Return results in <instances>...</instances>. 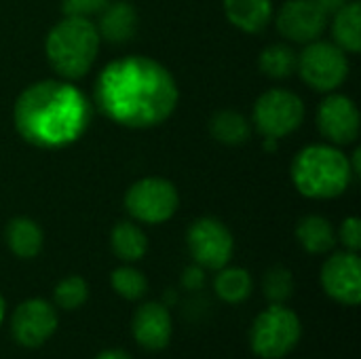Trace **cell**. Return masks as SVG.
Wrapping results in <instances>:
<instances>
[{
    "mask_svg": "<svg viewBox=\"0 0 361 359\" xmlns=\"http://www.w3.org/2000/svg\"><path fill=\"white\" fill-rule=\"evenodd\" d=\"M294 275L286 267H271L262 279V292L271 305H286L294 294Z\"/></svg>",
    "mask_w": 361,
    "mask_h": 359,
    "instance_id": "cell-25",
    "label": "cell"
},
{
    "mask_svg": "<svg viewBox=\"0 0 361 359\" xmlns=\"http://www.w3.org/2000/svg\"><path fill=\"white\" fill-rule=\"evenodd\" d=\"M296 63H298L296 51L283 42L269 44L258 57L260 72L269 78H275V80H283V78L292 76L296 72Z\"/></svg>",
    "mask_w": 361,
    "mask_h": 359,
    "instance_id": "cell-23",
    "label": "cell"
},
{
    "mask_svg": "<svg viewBox=\"0 0 361 359\" xmlns=\"http://www.w3.org/2000/svg\"><path fill=\"white\" fill-rule=\"evenodd\" d=\"M4 315H6V303H4V298H2V294H0V326H2V322H4Z\"/></svg>",
    "mask_w": 361,
    "mask_h": 359,
    "instance_id": "cell-32",
    "label": "cell"
},
{
    "mask_svg": "<svg viewBox=\"0 0 361 359\" xmlns=\"http://www.w3.org/2000/svg\"><path fill=\"white\" fill-rule=\"evenodd\" d=\"M95 28L99 32V38H104L112 44H123V42L131 40L137 30V13L125 0L108 2L99 11V25H95Z\"/></svg>",
    "mask_w": 361,
    "mask_h": 359,
    "instance_id": "cell-15",
    "label": "cell"
},
{
    "mask_svg": "<svg viewBox=\"0 0 361 359\" xmlns=\"http://www.w3.org/2000/svg\"><path fill=\"white\" fill-rule=\"evenodd\" d=\"M296 70L309 87L328 93L338 89L347 80L349 61L345 51L334 42L313 40L300 51Z\"/></svg>",
    "mask_w": 361,
    "mask_h": 359,
    "instance_id": "cell-6",
    "label": "cell"
},
{
    "mask_svg": "<svg viewBox=\"0 0 361 359\" xmlns=\"http://www.w3.org/2000/svg\"><path fill=\"white\" fill-rule=\"evenodd\" d=\"M95 359H131V355L125 353L123 349H106V351H102Z\"/></svg>",
    "mask_w": 361,
    "mask_h": 359,
    "instance_id": "cell-31",
    "label": "cell"
},
{
    "mask_svg": "<svg viewBox=\"0 0 361 359\" xmlns=\"http://www.w3.org/2000/svg\"><path fill=\"white\" fill-rule=\"evenodd\" d=\"M328 28V13L315 0H288L277 13L279 34L298 44L319 40Z\"/></svg>",
    "mask_w": 361,
    "mask_h": 359,
    "instance_id": "cell-12",
    "label": "cell"
},
{
    "mask_svg": "<svg viewBox=\"0 0 361 359\" xmlns=\"http://www.w3.org/2000/svg\"><path fill=\"white\" fill-rule=\"evenodd\" d=\"M226 19L245 34L262 32L273 19L271 0H222Z\"/></svg>",
    "mask_w": 361,
    "mask_h": 359,
    "instance_id": "cell-16",
    "label": "cell"
},
{
    "mask_svg": "<svg viewBox=\"0 0 361 359\" xmlns=\"http://www.w3.org/2000/svg\"><path fill=\"white\" fill-rule=\"evenodd\" d=\"M336 239L345 245V250H349V252H360V248H361L360 218H355V216L345 218V220H343V224H341V229H338Z\"/></svg>",
    "mask_w": 361,
    "mask_h": 359,
    "instance_id": "cell-27",
    "label": "cell"
},
{
    "mask_svg": "<svg viewBox=\"0 0 361 359\" xmlns=\"http://www.w3.org/2000/svg\"><path fill=\"white\" fill-rule=\"evenodd\" d=\"M360 110L347 95H328L317 108L319 133L336 146L353 144L360 135Z\"/></svg>",
    "mask_w": 361,
    "mask_h": 359,
    "instance_id": "cell-13",
    "label": "cell"
},
{
    "mask_svg": "<svg viewBox=\"0 0 361 359\" xmlns=\"http://www.w3.org/2000/svg\"><path fill=\"white\" fill-rule=\"evenodd\" d=\"M324 292L338 305L357 307L361 303V260L357 252L332 254L319 275Z\"/></svg>",
    "mask_w": 361,
    "mask_h": 359,
    "instance_id": "cell-11",
    "label": "cell"
},
{
    "mask_svg": "<svg viewBox=\"0 0 361 359\" xmlns=\"http://www.w3.org/2000/svg\"><path fill=\"white\" fill-rule=\"evenodd\" d=\"M110 0H61V11L70 17L97 15Z\"/></svg>",
    "mask_w": 361,
    "mask_h": 359,
    "instance_id": "cell-28",
    "label": "cell"
},
{
    "mask_svg": "<svg viewBox=\"0 0 361 359\" xmlns=\"http://www.w3.org/2000/svg\"><path fill=\"white\" fill-rule=\"evenodd\" d=\"M180 205L176 186L165 178H142L125 195V209L144 224L167 222Z\"/></svg>",
    "mask_w": 361,
    "mask_h": 359,
    "instance_id": "cell-8",
    "label": "cell"
},
{
    "mask_svg": "<svg viewBox=\"0 0 361 359\" xmlns=\"http://www.w3.org/2000/svg\"><path fill=\"white\" fill-rule=\"evenodd\" d=\"M209 133L220 144L241 146L252 138V125L243 114L235 110H218L209 118Z\"/></svg>",
    "mask_w": 361,
    "mask_h": 359,
    "instance_id": "cell-22",
    "label": "cell"
},
{
    "mask_svg": "<svg viewBox=\"0 0 361 359\" xmlns=\"http://www.w3.org/2000/svg\"><path fill=\"white\" fill-rule=\"evenodd\" d=\"M305 121L302 99L288 89H271L256 99L254 125L267 140H281Z\"/></svg>",
    "mask_w": 361,
    "mask_h": 359,
    "instance_id": "cell-7",
    "label": "cell"
},
{
    "mask_svg": "<svg viewBox=\"0 0 361 359\" xmlns=\"http://www.w3.org/2000/svg\"><path fill=\"white\" fill-rule=\"evenodd\" d=\"M296 239L309 254H328L336 245V231L324 216H305L296 224Z\"/></svg>",
    "mask_w": 361,
    "mask_h": 359,
    "instance_id": "cell-18",
    "label": "cell"
},
{
    "mask_svg": "<svg viewBox=\"0 0 361 359\" xmlns=\"http://www.w3.org/2000/svg\"><path fill=\"white\" fill-rule=\"evenodd\" d=\"M351 178L347 154L328 144L302 148L292 163V182L309 199H336L349 188Z\"/></svg>",
    "mask_w": 361,
    "mask_h": 359,
    "instance_id": "cell-4",
    "label": "cell"
},
{
    "mask_svg": "<svg viewBox=\"0 0 361 359\" xmlns=\"http://www.w3.org/2000/svg\"><path fill=\"white\" fill-rule=\"evenodd\" d=\"M87 298H89V286L80 275L63 277L53 290V300L63 311L80 309L87 303Z\"/></svg>",
    "mask_w": 361,
    "mask_h": 359,
    "instance_id": "cell-26",
    "label": "cell"
},
{
    "mask_svg": "<svg viewBox=\"0 0 361 359\" xmlns=\"http://www.w3.org/2000/svg\"><path fill=\"white\" fill-rule=\"evenodd\" d=\"M302 339L298 315L286 305H271L250 328V347L260 359H281L290 355Z\"/></svg>",
    "mask_w": 361,
    "mask_h": 359,
    "instance_id": "cell-5",
    "label": "cell"
},
{
    "mask_svg": "<svg viewBox=\"0 0 361 359\" xmlns=\"http://www.w3.org/2000/svg\"><path fill=\"white\" fill-rule=\"evenodd\" d=\"M110 245L116 258L123 262H137L148 252V239L144 231L133 222H118L110 233Z\"/></svg>",
    "mask_w": 361,
    "mask_h": 359,
    "instance_id": "cell-21",
    "label": "cell"
},
{
    "mask_svg": "<svg viewBox=\"0 0 361 359\" xmlns=\"http://www.w3.org/2000/svg\"><path fill=\"white\" fill-rule=\"evenodd\" d=\"M17 133L36 148H63L89 125V102L72 85L40 80L23 89L13 110Z\"/></svg>",
    "mask_w": 361,
    "mask_h": 359,
    "instance_id": "cell-2",
    "label": "cell"
},
{
    "mask_svg": "<svg viewBox=\"0 0 361 359\" xmlns=\"http://www.w3.org/2000/svg\"><path fill=\"white\" fill-rule=\"evenodd\" d=\"M178 95L171 72L142 55L110 61L93 87L97 110L129 129H148L167 121L178 106Z\"/></svg>",
    "mask_w": 361,
    "mask_h": 359,
    "instance_id": "cell-1",
    "label": "cell"
},
{
    "mask_svg": "<svg viewBox=\"0 0 361 359\" xmlns=\"http://www.w3.org/2000/svg\"><path fill=\"white\" fill-rule=\"evenodd\" d=\"M4 241L17 258L30 260L40 254L44 235H42V229L32 218L17 216L4 229Z\"/></svg>",
    "mask_w": 361,
    "mask_h": 359,
    "instance_id": "cell-17",
    "label": "cell"
},
{
    "mask_svg": "<svg viewBox=\"0 0 361 359\" xmlns=\"http://www.w3.org/2000/svg\"><path fill=\"white\" fill-rule=\"evenodd\" d=\"M334 44L347 53L361 51V4L357 0L347 2L341 11L334 13L332 21Z\"/></svg>",
    "mask_w": 361,
    "mask_h": 359,
    "instance_id": "cell-19",
    "label": "cell"
},
{
    "mask_svg": "<svg viewBox=\"0 0 361 359\" xmlns=\"http://www.w3.org/2000/svg\"><path fill=\"white\" fill-rule=\"evenodd\" d=\"M186 245L195 264L205 271H220L235 252V239L218 218H199L186 231Z\"/></svg>",
    "mask_w": 361,
    "mask_h": 359,
    "instance_id": "cell-9",
    "label": "cell"
},
{
    "mask_svg": "<svg viewBox=\"0 0 361 359\" xmlns=\"http://www.w3.org/2000/svg\"><path fill=\"white\" fill-rule=\"evenodd\" d=\"M328 15L330 13H336V11H341L347 2H351V0H315Z\"/></svg>",
    "mask_w": 361,
    "mask_h": 359,
    "instance_id": "cell-30",
    "label": "cell"
},
{
    "mask_svg": "<svg viewBox=\"0 0 361 359\" xmlns=\"http://www.w3.org/2000/svg\"><path fill=\"white\" fill-rule=\"evenodd\" d=\"M99 32L89 17L61 19L51 28L44 40V53L51 68L70 80L82 78L99 51Z\"/></svg>",
    "mask_w": 361,
    "mask_h": 359,
    "instance_id": "cell-3",
    "label": "cell"
},
{
    "mask_svg": "<svg viewBox=\"0 0 361 359\" xmlns=\"http://www.w3.org/2000/svg\"><path fill=\"white\" fill-rule=\"evenodd\" d=\"M110 284H112V290L125 298V300H140L146 296L148 292V279L142 271L133 269V267H118L112 271L110 275Z\"/></svg>",
    "mask_w": 361,
    "mask_h": 359,
    "instance_id": "cell-24",
    "label": "cell"
},
{
    "mask_svg": "<svg viewBox=\"0 0 361 359\" xmlns=\"http://www.w3.org/2000/svg\"><path fill=\"white\" fill-rule=\"evenodd\" d=\"M182 286L188 292H199L205 286V269L199 264H190L182 273Z\"/></svg>",
    "mask_w": 361,
    "mask_h": 359,
    "instance_id": "cell-29",
    "label": "cell"
},
{
    "mask_svg": "<svg viewBox=\"0 0 361 359\" xmlns=\"http://www.w3.org/2000/svg\"><path fill=\"white\" fill-rule=\"evenodd\" d=\"M59 326L55 307L42 298L23 300L11 315V334L23 349L42 347Z\"/></svg>",
    "mask_w": 361,
    "mask_h": 359,
    "instance_id": "cell-10",
    "label": "cell"
},
{
    "mask_svg": "<svg viewBox=\"0 0 361 359\" xmlns=\"http://www.w3.org/2000/svg\"><path fill=\"white\" fill-rule=\"evenodd\" d=\"M214 292L226 305H241L254 292V279L245 269L222 267L214 279Z\"/></svg>",
    "mask_w": 361,
    "mask_h": 359,
    "instance_id": "cell-20",
    "label": "cell"
},
{
    "mask_svg": "<svg viewBox=\"0 0 361 359\" xmlns=\"http://www.w3.org/2000/svg\"><path fill=\"white\" fill-rule=\"evenodd\" d=\"M131 332L135 343L146 351H163L171 343L173 334V322L169 315V309L163 303H144L137 307Z\"/></svg>",
    "mask_w": 361,
    "mask_h": 359,
    "instance_id": "cell-14",
    "label": "cell"
}]
</instances>
